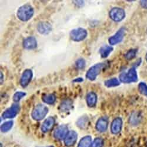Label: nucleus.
<instances>
[{
  "label": "nucleus",
  "instance_id": "obj_26",
  "mask_svg": "<svg viewBox=\"0 0 147 147\" xmlns=\"http://www.w3.org/2000/svg\"><path fill=\"white\" fill-rule=\"evenodd\" d=\"M13 121H7L1 125V130L3 132H6L9 131L11 129V128L13 127Z\"/></svg>",
  "mask_w": 147,
  "mask_h": 147
},
{
  "label": "nucleus",
  "instance_id": "obj_29",
  "mask_svg": "<svg viewBox=\"0 0 147 147\" xmlns=\"http://www.w3.org/2000/svg\"><path fill=\"white\" fill-rule=\"evenodd\" d=\"M104 145V141L102 138H96L92 143L91 147H102Z\"/></svg>",
  "mask_w": 147,
  "mask_h": 147
},
{
  "label": "nucleus",
  "instance_id": "obj_13",
  "mask_svg": "<svg viewBox=\"0 0 147 147\" xmlns=\"http://www.w3.org/2000/svg\"><path fill=\"white\" fill-rule=\"evenodd\" d=\"M78 138L77 133L74 131L68 132L66 137L64 139V142L66 146H71L75 144Z\"/></svg>",
  "mask_w": 147,
  "mask_h": 147
},
{
  "label": "nucleus",
  "instance_id": "obj_34",
  "mask_svg": "<svg viewBox=\"0 0 147 147\" xmlns=\"http://www.w3.org/2000/svg\"><path fill=\"white\" fill-rule=\"evenodd\" d=\"M145 61H146V63H147V52L146 53V54H145Z\"/></svg>",
  "mask_w": 147,
  "mask_h": 147
},
{
  "label": "nucleus",
  "instance_id": "obj_7",
  "mask_svg": "<svg viewBox=\"0 0 147 147\" xmlns=\"http://www.w3.org/2000/svg\"><path fill=\"white\" fill-rule=\"evenodd\" d=\"M125 34V28L122 27L118 31L108 39L109 44L111 45H114L121 42L123 40Z\"/></svg>",
  "mask_w": 147,
  "mask_h": 147
},
{
  "label": "nucleus",
  "instance_id": "obj_21",
  "mask_svg": "<svg viewBox=\"0 0 147 147\" xmlns=\"http://www.w3.org/2000/svg\"><path fill=\"white\" fill-rule=\"evenodd\" d=\"M92 145V138L90 136L83 137L80 141L78 147H90Z\"/></svg>",
  "mask_w": 147,
  "mask_h": 147
},
{
  "label": "nucleus",
  "instance_id": "obj_10",
  "mask_svg": "<svg viewBox=\"0 0 147 147\" xmlns=\"http://www.w3.org/2000/svg\"><path fill=\"white\" fill-rule=\"evenodd\" d=\"M68 133V128L67 126L62 125L58 127L54 132V137L57 140L65 139Z\"/></svg>",
  "mask_w": 147,
  "mask_h": 147
},
{
  "label": "nucleus",
  "instance_id": "obj_12",
  "mask_svg": "<svg viewBox=\"0 0 147 147\" xmlns=\"http://www.w3.org/2000/svg\"><path fill=\"white\" fill-rule=\"evenodd\" d=\"M122 119L120 117L115 118L112 122L111 125V131L113 134H119L122 127Z\"/></svg>",
  "mask_w": 147,
  "mask_h": 147
},
{
  "label": "nucleus",
  "instance_id": "obj_27",
  "mask_svg": "<svg viewBox=\"0 0 147 147\" xmlns=\"http://www.w3.org/2000/svg\"><path fill=\"white\" fill-rule=\"evenodd\" d=\"M26 95V93L24 92H22V91L17 92L16 93H15V94L13 96V101H15L16 102H18Z\"/></svg>",
  "mask_w": 147,
  "mask_h": 147
},
{
  "label": "nucleus",
  "instance_id": "obj_16",
  "mask_svg": "<svg viewBox=\"0 0 147 147\" xmlns=\"http://www.w3.org/2000/svg\"><path fill=\"white\" fill-rule=\"evenodd\" d=\"M55 122V120L54 117H48L43 122L41 127L42 131L44 132H47L50 130H51L54 127Z\"/></svg>",
  "mask_w": 147,
  "mask_h": 147
},
{
  "label": "nucleus",
  "instance_id": "obj_15",
  "mask_svg": "<svg viewBox=\"0 0 147 147\" xmlns=\"http://www.w3.org/2000/svg\"><path fill=\"white\" fill-rule=\"evenodd\" d=\"M23 46L27 50H33L37 47V42L34 36H28L24 39L23 41Z\"/></svg>",
  "mask_w": 147,
  "mask_h": 147
},
{
  "label": "nucleus",
  "instance_id": "obj_14",
  "mask_svg": "<svg viewBox=\"0 0 147 147\" xmlns=\"http://www.w3.org/2000/svg\"><path fill=\"white\" fill-rule=\"evenodd\" d=\"M108 125V118L106 116L100 118L96 123V129L100 132H105Z\"/></svg>",
  "mask_w": 147,
  "mask_h": 147
},
{
  "label": "nucleus",
  "instance_id": "obj_20",
  "mask_svg": "<svg viewBox=\"0 0 147 147\" xmlns=\"http://www.w3.org/2000/svg\"><path fill=\"white\" fill-rule=\"evenodd\" d=\"M42 99L45 103L47 104L52 105L54 104L56 101V96L53 94H48L44 95L42 96Z\"/></svg>",
  "mask_w": 147,
  "mask_h": 147
},
{
  "label": "nucleus",
  "instance_id": "obj_4",
  "mask_svg": "<svg viewBox=\"0 0 147 147\" xmlns=\"http://www.w3.org/2000/svg\"><path fill=\"white\" fill-rule=\"evenodd\" d=\"M109 16L110 18L115 22H121L125 17V10L120 7H114L109 11Z\"/></svg>",
  "mask_w": 147,
  "mask_h": 147
},
{
  "label": "nucleus",
  "instance_id": "obj_24",
  "mask_svg": "<svg viewBox=\"0 0 147 147\" xmlns=\"http://www.w3.org/2000/svg\"><path fill=\"white\" fill-rule=\"evenodd\" d=\"M138 51L137 48H131L125 54V58L127 60H132L136 57Z\"/></svg>",
  "mask_w": 147,
  "mask_h": 147
},
{
  "label": "nucleus",
  "instance_id": "obj_23",
  "mask_svg": "<svg viewBox=\"0 0 147 147\" xmlns=\"http://www.w3.org/2000/svg\"><path fill=\"white\" fill-rule=\"evenodd\" d=\"M105 85L108 88L115 87L120 85V81L117 78H113L105 81Z\"/></svg>",
  "mask_w": 147,
  "mask_h": 147
},
{
  "label": "nucleus",
  "instance_id": "obj_32",
  "mask_svg": "<svg viewBox=\"0 0 147 147\" xmlns=\"http://www.w3.org/2000/svg\"><path fill=\"white\" fill-rule=\"evenodd\" d=\"M83 81H84L83 78H82L81 77H79V78H76L75 80H73V82H82Z\"/></svg>",
  "mask_w": 147,
  "mask_h": 147
},
{
  "label": "nucleus",
  "instance_id": "obj_8",
  "mask_svg": "<svg viewBox=\"0 0 147 147\" xmlns=\"http://www.w3.org/2000/svg\"><path fill=\"white\" fill-rule=\"evenodd\" d=\"M20 110V106L18 104H14L3 113L2 117L5 119L13 118L16 117Z\"/></svg>",
  "mask_w": 147,
  "mask_h": 147
},
{
  "label": "nucleus",
  "instance_id": "obj_28",
  "mask_svg": "<svg viewBox=\"0 0 147 147\" xmlns=\"http://www.w3.org/2000/svg\"><path fill=\"white\" fill-rule=\"evenodd\" d=\"M85 64H86V63L84 58H80L76 62V66L79 69H84L85 67Z\"/></svg>",
  "mask_w": 147,
  "mask_h": 147
},
{
  "label": "nucleus",
  "instance_id": "obj_17",
  "mask_svg": "<svg viewBox=\"0 0 147 147\" xmlns=\"http://www.w3.org/2000/svg\"><path fill=\"white\" fill-rule=\"evenodd\" d=\"M73 102L72 100L67 99L64 100L59 105V110L63 113L68 112L72 108Z\"/></svg>",
  "mask_w": 147,
  "mask_h": 147
},
{
  "label": "nucleus",
  "instance_id": "obj_3",
  "mask_svg": "<svg viewBox=\"0 0 147 147\" xmlns=\"http://www.w3.org/2000/svg\"><path fill=\"white\" fill-rule=\"evenodd\" d=\"M48 112V108L45 105L39 104L36 105L31 113L32 118L35 121H41L43 119Z\"/></svg>",
  "mask_w": 147,
  "mask_h": 147
},
{
  "label": "nucleus",
  "instance_id": "obj_33",
  "mask_svg": "<svg viewBox=\"0 0 147 147\" xmlns=\"http://www.w3.org/2000/svg\"><path fill=\"white\" fill-rule=\"evenodd\" d=\"M75 2L76 3H74L76 4L77 6H82L84 4V2L82 1H75Z\"/></svg>",
  "mask_w": 147,
  "mask_h": 147
},
{
  "label": "nucleus",
  "instance_id": "obj_11",
  "mask_svg": "<svg viewBox=\"0 0 147 147\" xmlns=\"http://www.w3.org/2000/svg\"><path fill=\"white\" fill-rule=\"evenodd\" d=\"M37 30L39 33L46 35L50 33L52 30V26L50 22L47 21H42L37 25Z\"/></svg>",
  "mask_w": 147,
  "mask_h": 147
},
{
  "label": "nucleus",
  "instance_id": "obj_25",
  "mask_svg": "<svg viewBox=\"0 0 147 147\" xmlns=\"http://www.w3.org/2000/svg\"><path fill=\"white\" fill-rule=\"evenodd\" d=\"M138 88L140 94L147 97V84L145 82H141L138 85Z\"/></svg>",
  "mask_w": 147,
  "mask_h": 147
},
{
  "label": "nucleus",
  "instance_id": "obj_9",
  "mask_svg": "<svg viewBox=\"0 0 147 147\" xmlns=\"http://www.w3.org/2000/svg\"><path fill=\"white\" fill-rule=\"evenodd\" d=\"M32 76L33 73L30 69H27L23 72L20 79V85L23 88L28 86L32 80Z\"/></svg>",
  "mask_w": 147,
  "mask_h": 147
},
{
  "label": "nucleus",
  "instance_id": "obj_5",
  "mask_svg": "<svg viewBox=\"0 0 147 147\" xmlns=\"http://www.w3.org/2000/svg\"><path fill=\"white\" fill-rule=\"evenodd\" d=\"M105 66V65L104 63H98L91 67L86 74L87 78L90 81L95 80Z\"/></svg>",
  "mask_w": 147,
  "mask_h": 147
},
{
  "label": "nucleus",
  "instance_id": "obj_6",
  "mask_svg": "<svg viewBox=\"0 0 147 147\" xmlns=\"http://www.w3.org/2000/svg\"><path fill=\"white\" fill-rule=\"evenodd\" d=\"M88 33L86 30L82 28H78L72 30L69 34L71 39L76 42H80L83 41L86 38Z\"/></svg>",
  "mask_w": 147,
  "mask_h": 147
},
{
  "label": "nucleus",
  "instance_id": "obj_1",
  "mask_svg": "<svg viewBox=\"0 0 147 147\" xmlns=\"http://www.w3.org/2000/svg\"><path fill=\"white\" fill-rule=\"evenodd\" d=\"M34 10L33 7L30 4H24L21 6L17 13L18 19L22 21H28L33 16Z\"/></svg>",
  "mask_w": 147,
  "mask_h": 147
},
{
  "label": "nucleus",
  "instance_id": "obj_30",
  "mask_svg": "<svg viewBox=\"0 0 147 147\" xmlns=\"http://www.w3.org/2000/svg\"><path fill=\"white\" fill-rule=\"evenodd\" d=\"M140 4L142 8L147 9V0H141L140 1Z\"/></svg>",
  "mask_w": 147,
  "mask_h": 147
},
{
  "label": "nucleus",
  "instance_id": "obj_19",
  "mask_svg": "<svg viewBox=\"0 0 147 147\" xmlns=\"http://www.w3.org/2000/svg\"><path fill=\"white\" fill-rule=\"evenodd\" d=\"M113 51V48L109 45H104L101 47L100 50V53L102 58H107L109 56L112 51Z\"/></svg>",
  "mask_w": 147,
  "mask_h": 147
},
{
  "label": "nucleus",
  "instance_id": "obj_31",
  "mask_svg": "<svg viewBox=\"0 0 147 147\" xmlns=\"http://www.w3.org/2000/svg\"><path fill=\"white\" fill-rule=\"evenodd\" d=\"M141 63H142V59L140 58H139L136 63H134V67H134V68H136V67H138V66H140V65H141Z\"/></svg>",
  "mask_w": 147,
  "mask_h": 147
},
{
  "label": "nucleus",
  "instance_id": "obj_2",
  "mask_svg": "<svg viewBox=\"0 0 147 147\" xmlns=\"http://www.w3.org/2000/svg\"><path fill=\"white\" fill-rule=\"evenodd\" d=\"M119 79L120 82L125 84L137 82L138 77L136 68L132 67L127 72L121 73L119 76Z\"/></svg>",
  "mask_w": 147,
  "mask_h": 147
},
{
  "label": "nucleus",
  "instance_id": "obj_22",
  "mask_svg": "<svg viewBox=\"0 0 147 147\" xmlns=\"http://www.w3.org/2000/svg\"><path fill=\"white\" fill-rule=\"evenodd\" d=\"M88 122H89V119L88 117L83 116L78 119L77 122V124L78 127L83 129V128H85L88 126Z\"/></svg>",
  "mask_w": 147,
  "mask_h": 147
},
{
  "label": "nucleus",
  "instance_id": "obj_18",
  "mask_svg": "<svg viewBox=\"0 0 147 147\" xmlns=\"http://www.w3.org/2000/svg\"><path fill=\"white\" fill-rule=\"evenodd\" d=\"M87 104L90 107H94L95 106L97 102V95L94 92H89L86 98Z\"/></svg>",
  "mask_w": 147,
  "mask_h": 147
}]
</instances>
